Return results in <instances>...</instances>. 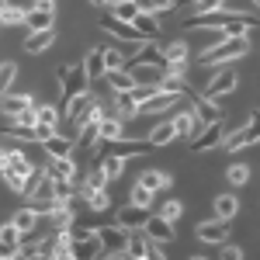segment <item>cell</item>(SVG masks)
Segmentation results:
<instances>
[{"label": "cell", "mask_w": 260, "mask_h": 260, "mask_svg": "<svg viewBox=\"0 0 260 260\" xmlns=\"http://www.w3.org/2000/svg\"><path fill=\"white\" fill-rule=\"evenodd\" d=\"M243 56H250V35H225V39L215 42L212 49L198 52V66H205V70H215V66L240 62Z\"/></svg>", "instance_id": "1"}, {"label": "cell", "mask_w": 260, "mask_h": 260, "mask_svg": "<svg viewBox=\"0 0 260 260\" xmlns=\"http://www.w3.org/2000/svg\"><path fill=\"white\" fill-rule=\"evenodd\" d=\"M184 101H187V94H180V90H167V87H156V90L139 104V115H142V118H160V115L177 111Z\"/></svg>", "instance_id": "2"}, {"label": "cell", "mask_w": 260, "mask_h": 260, "mask_svg": "<svg viewBox=\"0 0 260 260\" xmlns=\"http://www.w3.org/2000/svg\"><path fill=\"white\" fill-rule=\"evenodd\" d=\"M21 198L28 201V205H35V208H45V205H52L56 201V180L49 177L45 170H35L31 177H28V187H24V194Z\"/></svg>", "instance_id": "3"}, {"label": "cell", "mask_w": 260, "mask_h": 260, "mask_svg": "<svg viewBox=\"0 0 260 260\" xmlns=\"http://www.w3.org/2000/svg\"><path fill=\"white\" fill-rule=\"evenodd\" d=\"M236 90H240V73L233 70V62H229V66H215V70L208 73L205 98H229V94H236Z\"/></svg>", "instance_id": "4"}, {"label": "cell", "mask_w": 260, "mask_h": 260, "mask_svg": "<svg viewBox=\"0 0 260 260\" xmlns=\"http://www.w3.org/2000/svg\"><path fill=\"white\" fill-rule=\"evenodd\" d=\"M225 118H219V121H208V125H201V132L194 136V139L187 142V149L191 153H198V156H208V153H215L222 146V139H225Z\"/></svg>", "instance_id": "5"}, {"label": "cell", "mask_w": 260, "mask_h": 260, "mask_svg": "<svg viewBox=\"0 0 260 260\" xmlns=\"http://www.w3.org/2000/svg\"><path fill=\"white\" fill-rule=\"evenodd\" d=\"M98 240H101V257H125L128 229H121L118 222H111V225H98Z\"/></svg>", "instance_id": "6"}, {"label": "cell", "mask_w": 260, "mask_h": 260, "mask_svg": "<svg viewBox=\"0 0 260 260\" xmlns=\"http://www.w3.org/2000/svg\"><path fill=\"white\" fill-rule=\"evenodd\" d=\"M194 240L205 243V246H219V243L233 240V222L212 215L208 222H198V225H194Z\"/></svg>", "instance_id": "7"}, {"label": "cell", "mask_w": 260, "mask_h": 260, "mask_svg": "<svg viewBox=\"0 0 260 260\" xmlns=\"http://www.w3.org/2000/svg\"><path fill=\"white\" fill-rule=\"evenodd\" d=\"M42 170L52 180H77L80 177V163H77V153L73 156H45Z\"/></svg>", "instance_id": "8"}, {"label": "cell", "mask_w": 260, "mask_h": 260, "mask_svg": "<svg viewBox=\"0 0 260 260\" xmlns=\"http://www.w3.org/2000/svg\"><path fill=\"white\" fill-rule=\"evenodd\" d=\"M191 111L198 115V121H201V125H208V121H219V118H225L222 98H205V94H191Z\"/></svg>", "instance_id": "9"}, {"label": "cell", "mask_w": 260, "mask_h": 260, "mask_svg": "<svg viewBox=\"0 0 260 260\" xmlns=\"http://www.w3.org/2000/svg\"><path fill=\"white\" fill-rule=\"evenodd\" d=\"M146 142H149L153 149H160V146H170V142H177V128H174L170 115H160V118H156L153 125H149V128H146Z\"/></svg>", "instance_id": "10"}, {"label": "cell", "mask_w": 260, "mask_h": 260, "mask_svg": "<svg viewBox=\"0 0 260 260\" xmlns=\"http://www.w3.org/2000/svg\"><path fill=\"white\" fill-rule=\"evenodd\" d=\"M160 59H163V66H187L191 62V42L187 39L160 42Z\"/></svg>", "instance_id": "11"}, {"label": "cell", "mask_w": 260, "mask_h": 260, "mask_svg": "<svg viewBox=\"0 0 260 260\" xmlns=\"http://www.w3.org/2000/svg\"><path fill=\"white\" fill-rule=\"evenodd\" d=\"M98 28L101 31H108L115 42H142L139 39V31H136V24L132 21H121V18H98Z\"/></svg>", "instance_id": "12"}, {"label": "cell", "mask_w": 260, "mask_h": 260, "mask_svg": "<svg viewBox=\"0 0 260 260\" xmlns=\"http://www.w3.org/2000/svg\"><path fill=\"white\" fill-rule=\"evenodd\" d=\"M142 233H146L153 243H170V240H177V225H174V222H167L160 212H149V219H146V225H142Z\"/></svg>", "instance_id": "13"}, {"label": "cell", "mask_w": 260, "mask_h": 260, "mask_svg": "<svg viewBox=\"0 0 260 260\" xmlns=\"http://www.w3.org/2000/svg\"><path fill=\"white\" fill-rule=\"evenodd\" d=\"M170 121H174V128H177V139H184V142H191L201 132V121H198V115H194L191 108L170 111Z\"/></svg>", "instance_id": "14"}, {"label": "cell", "mask_w": 260, "mask_h": 260, "mask_svg": "<svg viewBox=\"0 0 260 260\" xmlns=\"http://www.w3.org/2000/svg\"><path fill=\"white\" fill-rule=\"evenodd\" d=\"M56 39H59V28L52 24V28H42V31H28L24 42H21V49H24L28 56H42L49 45H56Z\"/></svg>", "instance_id": "15"}, {"label": "cell", "mask_w": 260, "mask_h": 260, "mask_svg": "<svg viewBox=\"0 0 260 260\" xmlns=\"http://www.w3.org/2000/svg\"><path fill=\"white\" fill-rule=\"evenodd\" d=\"M39 146H42L45 156H73V153H77V139H73L70 132H59V128H56L49 139H42Z\"/></svg>", "instance_id": "16"}, {"label": "cell", "mask_w": 260, "mask_h": 260, "mask_svg": "<svg viewBox=\"0 0 260 260\" xmlns=\"http://www.w3.org/2000/svg\"><path fill=\"white\" fill-rule=\"evenodd\" d=\"M31 104H39V101L31 98L28 90L21 94V90H7V94H0V115L4 118H14V115H21L24 108H31Z\"/></svg>", "instance_id": "17"}, {"label": "cell", "mask_w": 260, "mask_h": 260, "mask_svg": "<svg viewBox=\"0 0 260 260\" xmlns=\"http://www.w3.org/2000/svg\"><path fill=\"white\" fill-rule=\"evenodd\" d=\"M128 73H132V80H136V83L160 87V83H163V73H167V66H163V62H132V66H128Z\"/></svg>", "instance_id": "18"}, {"label": "cell", "mask_w": 260, "mask_h": 260, "mask_svg": "<svg viewBox=\"0 0 260 260\" xmlns=\"http://www.w3.org/2000/svg\"><path fill=\"white\" fill-rule=\"evenodd\" d=\"M146 219H149V208H139V205H121V208H115V222H118L121 229H142L146 225Z\"/></svg>", "instance_id": "19"}, {"label": "cell", "mask_w": 260, "mask_h": 260, "mask_svg": "<svg viewBox=\"0 0 260 260\" xmlns=\"http://www.w3.org/2000/svg\"><path fill=\"white\" fill-rule=\"evenodd\" d=\"M94 98H98V94H94V87H90V90H83V94H73V98H66L62 121H70V125H73V121H80V118H83V111L94 104Z\"/></svg>", "instance_id": "20"}, {"label": "cell", "mask_w": 260, "mask_h": 260, "mask_svg": "<svg viewBox=\"0 0 260 260\" xmlns=\"http://www.w3.org/2000/svg\"><path fill=\"white\" fill-rule=\"evenodd\" d=\"M125 257H132V260H153V240H149L142 229H132V233H128V246H125Z\"/></svg>", "instance_id": "21"}, {"label": "cell", "mask_w": 260, "mask_h": 260, "mask_svg": "<svg viewBox=\"0 0 260 260\" xmlns=\"http://www.w3.org/2000/svg\"><path fill=\"white\" fill-rule=\"evenodd\" d=\"M4 153H7L4 167L18 170V174H24V177H31V174L39 170V163H31V160H28V149H21V146H4Z\"/></svg>", "instance_id": "22"}, {"label": "cell", "mask_w": 260, "mask_h": 260, "mask_svg": "<svg viewBox=\"0 0 260 260\" xmlns=\"http://www.w3.org/2000/svg\"><path fill=\"white\" fill-rule=\"evenodd\" d=\"M212 212H215V219H225L233 222L240 215V198H236V191H222L212 198Z\"/></svg>", "instance_id": "23"}, {"label": "cell", "mask_w": 260, "mask_h": 260, "mask_svg": "<svg viewBox=\"0 0 260 260\" xmlns=\"http://www.w3.org/2000/svg\"><path fill=\"white\" fill-rule=\"evenodd\" d=\"M136 180H139V184H146L153 194H160V191H170V187H174V174H167V170H156V167L142 170Z\"/></svg>", "instance_id": "24"}, {"label": "cell", "mask_w": 260, "mask_h": 260, "mask_svg": "<svg viewBox=\"0 0 260 260\" xmlns=\"http://www.w3.org/2000/svg\"><path fill=\"white\" fill-rule=\"evenodd\" d=\"M11 222L18 225L21 236H28V233H35V229L42 225V212L35 208V205H24V208H18V212L11 215Z\"/></svg>", "instance_id": "25"}, {"label": "cell", "mask_w": 260, "mask_h": 260, "mask_svg": "<svg viewBox=\"0 0 260 260\" xmlns=\"http://www.w3.org/2000/svg\"><path fill=\"white\" fill-rule=\"evenodd\" d=\"M125 125H128V121L115 118V115H104V118H101V125H98V139L104 142V146L125 139Z\"/></svg>", "instance_id": "26"}, {"label": "cell", "mask_w": 260, "mask_h": 260, "mask_svg": "<svg viewBox=\"0 0 260 260\" xmlns=\"http://www.w3.org/2000/svg\"><path fill=\"white\" fill-rule=\"evenodd\" d=\"M132 24H136L139 39H160V31H163V14H146V11H139V14L132 18Z\"/></svg>", "instance_id": "27"}, {"label": "cell", "mask_w": 260, "mask_h": 260, "mask_svg": "<svg viewBox=\"0 0 260 260\" xmlns=\"http://www.w3.org/2000/svg\"><path fill=\"white\" fill-rule=\"evenodd\" d=\"M80 62H83L87 77H90L94 83L104 80V49H101V45H90V49L83 52V59H80Z\"/></svg>", "instance_id": "28"}, {"label": "cell", "mask_w": 260, "mask_h": 260, "mask_svg": "<svg viewBox=\"0 0 260 260\" xmlns=\"http://www.w3.org/2000/svg\"><path fill=\"white\" fill-rule=\"evenodd\" d=\"M98 167L104 170V177L115 184V180L125 174V156H121V153H115V149H104V153L98 156Z\"/></svg>", "instance_id": "29"}, {"label": "cell", "mask_w": 260, "mask_h": 260, "mask_svg": "<svg viewBox=\"0 0 260 260\" xmlns=\"http://www.w3.org/2000/svg\"><path fill=\"white\" fill-rule=\"evenodd\" d=\"M111 111H115V118H121V121L139 118V104L132 101V94H128V90H125V94H115V98H111Z\"/></svg>", "instance_id": "30"}, {"label": "cell", "mask_w": 260, "mask_h": 260, "mask_svg": "<svg viewBox=\"0 0 260 260\" xmlns=\"http://www.w3.org/2000/svg\"><path fill=\"white\" fill-rule=\"evenodd\" d=\"M104 83H108V90H111V94H125V90H132V87H136L132 73H128V66H125V70H111V73H104Z\"/></svg>", "instance_id": "31"}, {"label": "cell", "mask_w": 260, "mask_h": 260, "mask_svg": "<svg viewBox=\"0 0 260 260\" xmlns=\"http://www.w3.org/2000/svg\"><path fill=\"white\" fill-rule=\"evenodd\" d=\"M83 208L94 212V215H101V212H115V208H111V187H98L94 194H87V198H83Z\"/></svg>", "instance_id": "32"}, {"label": "cell", "mask_w": 260, "mask_h": 260, "mask_svg": "<svg viewBox=\"0 0 260 260\" xmlns=\"http://www.w3.org/2000/svg\"><path fill=\"white\" fill-rule=\"evenodd\" d=\"M250 177H253V167L250 163H229L225 167V184H233V187H246L250 184Z\"/></svg>", "instance_id": "33"}, {"label": "cell", "mask_w": 260, "mask_h": 260, "mask_svg": "<svg viewBox=\"0 0 260 260\" xmlns=\"http://www.w3.org/2000/svg\"><path fill=\"white\" fill-rule=\"evenodd\" d=\"M24 18H28V7H14V4L0 7V28H24Z\"/></svg>", "instance_id": "34"}, {"label": "cell", "mask_w": 260, "mask_h": 260, "mask_svg": "<svg viewBox=\"0 0 260 260\" xmlns=\"http://www.w3.org/2000/svg\"><path fill=\"white\" fill-rule=\"evenodd\" d=\"M101 49H104V73L128 66V56H125V49H121L118 42H115V45H101Z\"/></svg>", "instance_id": "35"}, {"label": "cell", "mask_w": 260, "mask_h": 260, "mask_svg": "<svg viewBox=\"0 0 260 260\" xmlns=\"http://www.w3.org/2000/svg\"><path fill=\"white\" fill-rule=\"evenodd\" d=\"M52 24H56V14H49V11H39V7H28L24 31H42V28H52Z\"/></svg>", "instance_id": "36"}, {"label": "cell", "mask_w": 260, "mask_h": 260, "mask_svg": "<svg viewBox=\"0 0 260 260\" xmlns=\"http://www.w3.org/2000/svg\"><path fill=\"white\" fill-rule=\"evenodd\" d=\"M0 184H4L11 194H24L28 177H24V174H18V170H11V167H0Z\"/></svg>", "instance_id": "37"}, {"label": "cell", "mask_w": 260, "mask_h": 260, "mask_svg": "<svg viewBox=\"0 0 260 260\" xmlns=\"http://www.w3.org/2000/svg\"><path fill=\"white\" fill-rule=\"evenodd\" d=\"M35 118H39L42 125L59 128V125H62V111L56 108V104H49V101H39V104H35Z\"/></svg>", "instance_id": "38"}, {"label": "cell", "mask_w": 260, "mask_h": 260, "mask_svg": "<svg viewBox=\"0 0 260 260\" xmlns=\"http://www.w3.org/2000/svg\"><path fill=\"white\" fill-rule=\"evenodd\" d=\"M128 201H132V205H139V208H153V205H156V194H153L146 184L136 180V184L128 187Z\"/></svg>", "instance_id": "39"}, {"label": "cell", "mask_w": 260, "mask_h": 260, "mask_svg": "<svg viewBox=\"0 0 260 260\" xmlns=\"http://www.w3.org/2000/svg\"><path fill=\"white\" fill-rule=\"evenodd\" d=\"M14 80H18V62L4 59V62H0V94L14 90Z\"/></svg>", "instance_id": "40"}, {"label": "cell", "mask_w": 260, "mask_h": 260, "mask_svg": "<svg viewBox=\"0 0 260 260\" xmlns=\"http://www.w3.org/2000/svg\"><path fill=\"white\" fill-rule=\"evenodd\" d=\"M160 215H163L167 222H174V225H177V222L184 219V201H180V198H167V201L160 205Z\"/></svg>", "instance_id": "41"}, {"label": "cell", "mask_w": 260, "mask_h": 260, "mask_svg": "<svg viewBox=\"0 0 260 260\" xmlns=\"http://www.w3.org/2000/svg\"><path fill=\"white\" fill-rule=\"evenodd\" d=\"M136 7L146 14H167V11L177 7V0H136Z\"/></svg>", "instance_id": "42"}, {"label": "cell", "mask_w": 260, "mask_h": 260, "mask_svg": "<svg viewBox=\"0 0 260 260\" xmlns=\"http://www.w3.org/2000/svg\"><path fill=\"white\" fill-rule=\"evenodd\" d=\"M225 0H194V4H187V18H198V14H212V11H219Z\"/></svg>", "instance_id": "43"}, {"label": "cell", "mask_w": 260, "mask_h": 260, "mask_svg": "<svg viewBox=\"0 0 260 260\" xmlns=\"http://www.w3.org/2000/svg\"><path fill=\"white\" fill-rule=\"evenodd\" d=\"M139 14L136 0H121V4H111V18H121V21H132Z\"/></svg>", "instance_id": "44"}, {"label": "cell", "mask_w": 260, "mask_h": 260, "mask_svg": "<svg viewBox=\"0 0 260 260\" xmlns=\"http://www.w3.org/2000/svg\"><path fill=\"white\" fill-rule=\"evenodd\" d=\"M215 257L219 260H243L246 257V250H243V246H236V243H219V250H215Z\"/></svg>", "instance_id": "45"}, {"label": "cell", "mask_w": 260, "mask_h": 260, "mask_svg": "<svg viewBox=\"0 0 260 260\" xmlns=\"http://www.w3.org/2000/svg\"><path fill=\"white\" fill-rule=\"evenodd\" d=\"M11 121V125H18V128H31V125H35V104H31V108H24V111H21V115H14V118H7Z\"/></svg>", "instance_id": "46"}, {"label": "cell", "mask_w": 260, "mask_h": 260, "mask_svg": "<svg viewBox=\"0 0 260 260\" xmlns=\"http://www.w3.org/2000/svg\"><path fill=\"white\" fill-rule=\"evenodd\" d=\"M0 243H21V233H18V225L7 219V222H0Z\"/></svg>", "instance_id": "47"}, {"label": "cell", "mask_w": 260, "mask_h": 260, "mask_svg": "<svg viewBox=\"0 0 260 260\" xmlns=\"http://www.w3.org/2000/svg\"><path fill=\"white\" fill-rule=\"evenodd\" d=\"M31 7H39V11H49V14H56V11H59V0H31Z\"/></svg>", "instance_id": "48"}, {"label": "cell", "mask_w": 260, "mask_h": 260, "mask_svg": "<svg viewBox=\"0 0 260 260\" xmlns=\"http://www.w3.org/2000/svg\"><path fill=\"white\" fill-rule=\"evenodd\" d=\"M18 257V243H0V260H14Z\"/></svg>", "instance_id": "49"}, {"label": "cell", "mask_w": 260, "mask_h": 260, "mask_svg": "<svg viewBox=\"0 0 260 260\" xmlns=\"http://www.w3.org/2000/svg\"><path fill=\"white\" fill-rule=\"evenodd\" d=\"M4 4H14V7H31V0H4Z\"/></svg>", "instance_id": "50"}, {"label": "cell", "mask_w": 260, "mask_h": 260, "mask_svg": "<svg viewBox=\"0 0 260 260\" xmlns=\"http://www.w3.org/2000/svg\"><path fill=\"white\" fill-rule=\"evenodd\" d=\"M90 7H108V0H87Z\"/></svg>", "instance_id": "51"}, {"label": "cell", "mask_w": 260, "mask_h": 260, "mask_svg": "<svg viewBox=\"0 0 260 260\" xmlns=\"http://www.w3.org/2000/svg\"><path fill=\"white\" fill-rule=\"evenodd\" d=\"M4 160H7V153H4V146H0V167H4Z\"/></svg>", "instance_id": "52"}, {"label": "cell", "mask_w": 260, "mask_h": 260, "mask_svg": "<svg viewBox=\"0 0 260 260\" xmlns=\"http://www.w3.org/2000/svg\"><path fill=\"white\" fill-rule=\"evenodd\" d=\"M250 7H253V11H260V0H250Z\"/></svg>", "instance_id": "53"}, {"label": "cell", "mask_w": 260, "mask_h": 260, "mask_svg": "<svg viewBox=\"0 0 260 260\" xmlns=\"http://www.w3.org/2000/svg\"><path fill=\"white\" fill-rule=\"evenodd\" d=\"M111 4H121V0H108V7H111Z\"/></svg>", "instance_id": "54"}, {"label": "cell", "mask_w": 260, "mask_h": 260, "mask_svg": "<svg viewBox=\"0 0 260 260\" xmlns=\"http://www.w3.org/2000/svg\"><path fill=\"white\" fill-rule=\"evenodd\" d=\"M0 7H4V0H0Z\"/></svg>", "instance_id": "55"}, {"label": "cell", "mask_w": 260, "mask_h": 260, "mask_svg": "<svg viewBox=\"0 0 260 260\" xmlns=\"http://www.w3.org/2000/svg\"><path fill=\"white\" fill-rule=\"evenodd\" d=\"M177 4H180V0H177Z\"/></svg>", "instance_id": "56"}]
</instances>
